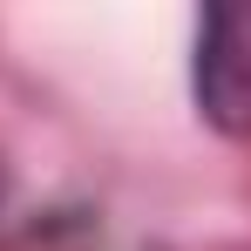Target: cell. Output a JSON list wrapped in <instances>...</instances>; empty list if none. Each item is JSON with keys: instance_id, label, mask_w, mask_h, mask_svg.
Masks as SVG:
<instances>
[{"instance_id": "obj_1", "label": "cell", "mask_w": 251, "mask_h": 251, "mask_svg": "<svg viewBox=\"0 0 251 251\" xmlns=\"http://www.w3.org/2000/svg\"><path fill=\"white\" fill-rule=\"evenodd\" d=\"M197 109L224 136H251V0H217L197 27Z\"/></svg>"}]
</instances>
